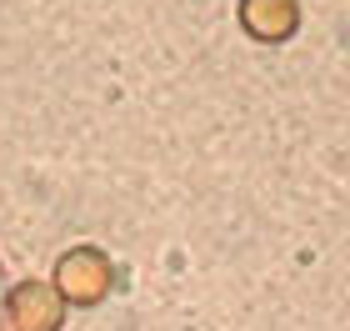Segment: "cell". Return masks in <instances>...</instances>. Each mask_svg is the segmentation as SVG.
I'll list each match as a JSON object with an SVG mask.
<instances>
[{
    "label": "cell",
    "mask_w": 350,
    "mask_h": 331,
    "mask_svg": "<svg viewBox=\"0 0 350 331\" xmlns=\"http://www.w3.org/2000/svg\"><path fill=\"white\" fill-rule=\"evenodd\" d=\"M66 302L55 296L51 281L30 276V281H15L5 291V326L10 331H60L66 326Z\"/></svg>",
    "instance_id": "7a4b0ae2"
},
{
    "label": "cell",
    "mask_w": 350,
    "mask_h": 331,
    "mask_svg": "<svg viewBox=\"0 0 350 331\" xmlns=\"http://www.w3.org/2000/svg\"><path fill=\"white\" fill-rule=\"evenodd\" d=\"M51 286L66 306H100L116 291V266H110L100 246H70V251H60Z\"/></svg>",
    "instance_id": "6da1fadb"
},
{
    "label": "cell",
    "mask_w": 350,
    "mask_h": 331,
    "mask_svg": "<svg viewBox=\"0 0 350 331\" xmlns=\"http://www.w3.org/2000/svg\"><path fill=\"white\" fill-rule=\"evenodd\" d=\"M241 30L260 45H280L300 30V0H241Z\"/></svg>",
    "instance_id": "3957f363"
}]
</instances>
